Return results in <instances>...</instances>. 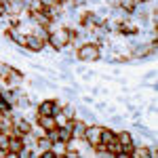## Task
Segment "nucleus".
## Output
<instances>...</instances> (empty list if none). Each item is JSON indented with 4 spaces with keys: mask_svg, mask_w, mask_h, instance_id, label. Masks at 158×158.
I'll return each instance as SVG.
<instances>
[{
    "mask_svg": "<svg viewBox=\"0 0 158 158\" xmlns=\"http://www.w3.org/2000/svg\"><path fill=\"white\" fill-rule=\"evenodd\" d=\"M47 44H49L53 51H57V53H59L61 49H65V47H70V25H65V23L55 25L53 23L51 25Z\"/></svg>",
    "mask_w": 158,
    "mask_h": 158,
    "instance_id": "f257e3e1",
    "label": "nucleus"
},
{
    "mask_svg": "<svg viewBox=\"0 0 158 158\" xmlns=\"http://www.w3.org/2000/svg\"><path fill=\"white\" fill-rule=\"evenodd\" d=\"M76 59L82 61V63L101 61V49L95 42H82L80 47H76Z\"/></svg>",
    "mask_w": 158,
    "mask_h": 158,
    "instance_id": "f03ea898",
    "label": "nucleus"
},
{
    "mask_svg": "<svg viewBox=\"0 0 158 158\" xmlns=\"http://www.w3.org/2000/svg\"><path fill=\"white\" fill-rule=\"evenodd\" d=\"M101 17H99L95 11H82L80 13V17H78V25L85 30V32H91V30H95L97 25H101Z\"/></svg>",
    "mask_w": 158,
    "mask_h": 158,
    "instance_id": "7ed1b4c3",
    "label": "nucleus"
},
{
    "mask_svg": "<svg viewBox=\"0 0 158 158\" xmlns=\"http://www.w3.org/2000/svg\"><path fill=\"white\" fill-rule=\"evenodd\" d=\"M101 124H97V122H91V124H86L85 129V137H82V141H85L86 146L95 148L97 143H101Z\"/></svg>",
    "mask_w": 158,
    "mask_h": 158,
    "instance_id": "20e7f679",
    "label": "nucleus"
},
{
    "mask_svg": "<svg viewBox=\"0 0 158 158\" xmlns=\"http://www.w3.org/2000/svg\"><path fill=\"white\" fill-rule=\"evenodd\" d=\"M116 139L120 143V150H124L129 156H131V150H133V133L129 129H122V131H116Z\"/></svg>",
    "mask_w": 158,
    "mask_h": 158,
    "instance_id": "39448f33",
    "label": "nucleus"
},
{
    "mask_svg": "<svg viewBox=\"0 0 158 158\" xmlns=\"http://www.w3.org/2000/svg\"><path fill=\"white\" fill-rule=\"evenodd\" d=\"M156 156H158L156 150H152L150 146H143V143L133 146V150H131V158H156Z\"/></svg>",
    "mask_w": 158,
    "mask_h": 158,
    "instance_id": "423d86ee",
    "label": "nucleus"
},
{
    "mask_svg": "<svg viewBox=\"0 0 158 158\" xmlns=\"http://www.w3.org/2000/svg\"><path fill=\"white\" fill-rule=\"evenodd\" d=\"M86 124H89V122L82 120V118H78V116H76V118H72V120H70V124H68V127H70V131H72V137H76V139H82V137H85Z\"/></svg>",
    "mask_w": 158,
    "mask_h": 158,
    "instance_id": "0eeeda50",
    "label": "nucleus"
},
{
    "mask_svg": "<svg viewBox=\"0 0 158 158\" xmlns=\"http://www.w3.org/2000/svg\"><path fill=\"white\" fill-rule=\"evenodd\" d=\"M47 47V42H42L40 38H36L34 34H25V47L30 53H42V49Z\"/></svg>",
    "mask_w": 158,
    "mask_h": 158,
    "instance_id": "6e6552de",
    "label": "nucleus"
},
{
    "mask_svg": "<svg viewBox=\"0 0 158 158\" xmlns=\"http://www.w3.org/2000/svg\"><path fill=\"white\" fill-rule=\"evenodd\" d=\"M76 116H78V118H82V120H86L89 124H91V122H97V114L89 108L86 103H82V106H78V108H76Z\"/></svg>",
    "mask_w": 158,
    "mask_h": 158,
    "instance_id": "1a4fd4ad",
    "label": "nucleus"
},
{
    "mask_svg": "<svg viewBox=\"0 0 158 158\" xmlns=\"http://www.w3.org/2000/svg\"><path fill=\"white\" fill-rule=\"evenodd\" d=\"M38 127H42L44 131H51V129H55L57 124H55V116H47V114H36V120H34Z\"/></svg>",
    "mask_w": 158,
    "mask_h": 158,
    "instance_id": "9d476101",
    "label": "nucleus"
},
{
    "mask_svg": "<svg viewBox=\"0 0 158 158\" xmlns=\"http://www.w3.org/2000/svg\"><path fill=\"white\" fill-rule=\"evenodd\" d=\"M13 116H2L0 114V133H6V135H13Z\"/></svg>",
    "mask_w": 158,
    "mask_h": 158,
    "instance_id": "9b49d317",
    "label": "nucleus"
},
{
    "mask_svg": "<svg viewBox=\"0 0 158 158\" xmlns=\"http://www.w3.org/2000/svg\"><path fill=\"white\" fill-rule=\"evenodd\" d=\"M114 139H116V131L110 129V127H103V129H101V143L108 146V143H112Z\"/></svg>",
    "mask_w": 158,
    "mask_h": 158,
    "instance_id": "f8f14e48",
    "label": "nucleus"
},
{
    "mask_svg": "<svg viewBox=\"0 0 158 158\" xmlns=\"http://www.w3.org/2000/svg\"><path fill=\"white\" fill-rule=\"evenodd\" d=\"M32 106H34V99L21 93L19 99H17V106H15V108H17V110H27V108H32Z\"/></svg>",
    "mask_w": 158,
    "mask_h": 158,
    "instance_id": "ddd939ff",
    "label": "nucleus"
},
{
    "mask_svg": "<svg viewBox=\"0 0 158 158\" xmlns=\"http://www.w3.org/2000/svg\"><path fill=\"white\" fill-rule=\"evenodd\" d=\"M61 114L65 116V118H76V106H72V103H65L63 101V106H61Z\"/></svg>",
    "mask_w": 158,
    "mask_h": 158,
    "instance_id": "4468645a",
    "label": "nucleus"
},
{
    "mask_svg": "<svg viewBox=\"0 0 158 158\" xmlns=\"http://www.w3.org/2000/svg\"><path fill=\"white\" fill-rule=\"evenodd\" d=\"M108 120H110V124H112V127L122 129V127H124V122H127V118H124V116H120V114H110Z\"/></svg>",
    "mask_w": 158,
    "mask_h": 158,
    "instance_id": "2eb2a0df",
    "label": "nucleus"
},
{
    "mask_svg": "<svg viewBox=\"0 0 158 158\" xmlns=\"http://www.w3.org/2000/svg\"><path fill=\"white\" fill-rule=\"evenodd\" d=\"M61 95H65V97H70V99H78V89H76L74 85L61 86Z\"/></svg>",
    "mask_w": 158,
    "mask_h": 158,
    "instance_id": "dca6fc26",
    "label": "nucleus"
},
{
    "mask_svg": "<svg viewBox=\"0 0 158 158\" xmlns=\"http://www.w3.org/2000/svg\"><path fill=\"white\" fill-rule=\"evenodd\" d=\"M143 85L152 86V89L156 91V70H150V72L143 76Z\"/></svg>",
    "mask_w": 158,
    "mask_h": 158,
    "instance_id": "f3484780",
    "label": "nucleus"
},
{
    "mask_svg": "<svg viewBox=\"0 0 158 158\" xmlns=\"http://www.w3.org/2000/svg\"><path fill=\"white\" fill-rule=\"evenodd\" d=\"M32 86L38 89V91H44V89H47V78H44V76H34V78H32Z\"/></svg>",
    "mask_w": 158,
    "mask_h": 158,
    "instance_id": "a211bd4d",
    "label": "nucleus"
},
{
    "mask_svg": "<svg viewBox=\"0 0 158 158\" xmlns=\"http://www.w3.org/2000/svg\"><path fill=\"white\" fill-rule=\"evenodd\" d=\"M55 124H57V127H65V124H70V118H65L61 112H57V114H55Z\"/></svg>",
    "mask_w": 158,
    "mask_h": 158,
    "instance_id": "6ab92c4d",
    "label": "nucleus"
},
{
    "mask_svg": "<svg viewBox=\"0 0 158 158\" xmlns=\"http://www.w3.org/2000/svg\"><path fill=\"white\" fill-rule=\"evenodd\" d=\"M70 4L76 6V9H86V6H89V2H86V0H72Z\"/></svg>",
    "mask_w": 158,
    "mask_h": 158,
    "instance_id": "aec40b11",
    "label": "nucleus"
},
{
    "mask_svg": "<svg viewBox=\"0 0 158 158\" xmlns=\"http://www.w3.org/2000/svg\"><path fill=\"white\" fill-rule=\"evenodd\" d=\"M80 76H82V80H86V82H89V80H93V78H95V72H93V70H85Z\"/></svg>",
    "mask_w": 158,
    "mask_h": 158,
    "instance_id": "412c9836",
    "label": "nucleus"
},
{
    "mask_svg": "<svg viewBox=\"0 0 158 158\" xmlns=\"http://www.w3.org/2000/svg\"><path fill=\"white\" fill-rule=\"evenodd\" d=\"M146 114H150V116H156V101H152V103H150V108H148Z\"/></svg>",
    "mask_w": 158,
    "mask_h": 158,
    "instance_id": "4be33fe9",
    "label": "nucleus"
},
{
    "mask_svg": "<svg viewBox=\"0 0 158 158\" xmlns=\"http://www.w3.org/2000/svg\"><path fill=\"white\" fill-rule=\"evenodd\" d=\"M82 103H86V106H93V103H95V99L89 97V95H85V97H82Z\"/></svg>",
    "mask_w": 158,
    "mask_h": 158,
    "instance_id": "5701e85b",
    "label": "nucleus"
},
{
    "mask_svg": "<svg viewBox=\"0 0 158 158\" xmlns=\"http://www.w3.org/2000/svg\"><path fill=\"white\" fill-rule=\"evenodd\" d=\"M85 70H86L85 65H76V68H74V72H76V74H82Z\"/></svg>",
    "mask_w": 158,
    "mask_h": 158,
    "instance_id": "b1692460",
    "label": "nucleus"
},
{
    "mask_svg": "<svg viewBox=\"0 0 158 158\" xmlns=\"http://www.w3.org/2000/svg\"><path fill=\"white\" fill-rule=\"evenodd\" d=\"M86 2H89V4H95V6H97V4H101L103 0H86Z\"/></svg>",
    "mask_w": 158,
    "mask_h": 158,
    "instance_id": "393cba45",
    "label": "nucleus"
},
{
    "mask_svg": "<svg viewBox=\"0 0 158 158\" xmlns=\"http://www.w3.org/2000/svg\"><path fill=\"white\" fill-rule=\"evenodd\" d=\"M61 4H70V2H72V0H59Z\"/></svg>",
    "mask_w": 158,
    "mask_h": 158,
    "instance_id": "a878e982",
    "label": "nucleus"
},
{
    "mask_svg": "<svg viewBox=\"0 0 158 158\" xmlns=\"http://www.w3.org/2000/svg\"><path fill=\"white\" fill-rule=\"evenodd\" d=\"M135 2H152V0H135Z\"/></svg>",
    "mask_w": 158,
    "mask_h": 158,
    "instance_id": "bb28decb",
    "label": "nucleus"
},
{
    "mask_svg": "<svg viewBox=\"0 0 158 158\" xmlns=\"http://www.w3.org/2000/svg\"><path fill=\"white\" fill-rule=\"evenodd\" d=\"M0 101H2V93H0Z\"/></svg>",
    "mask_w": 158,
    "mask_h": 158,
    "instance_id": "cd10ccee",
    "label": "nucleus"
}]
</instances>
